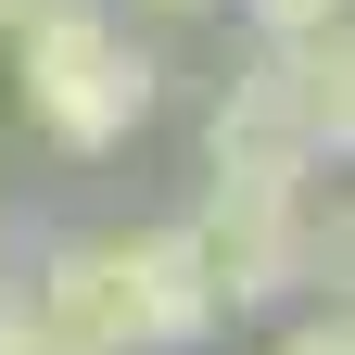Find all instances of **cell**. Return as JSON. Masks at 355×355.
<instances>
[{
  "instance_id": "6da1fadb",
  "label": "cell",
  "mask_w": 355,
  "mask_h": 355,
  "mask_svg": "<svg viewBox=\"0 0 355 355\" xmlns=\"http://www.w3.org/2000/svg\"><path fill=\"white\" fill-rule=\"evenodd\" d=\"M13 76H26V127L51 153H114L127 127L153 114V51L127 38L114 0H38L13 26Z\"/></svg>"
},
{
  "instance_id": "7a4b0ae2",
  "label": "cell",
  "mask_w": 355,
  "mask_h": 355,
  "mask_svg": "<svg viewBox=\"0 0 355 355\" xmlns=\"http://www.w3.org/2000/svg\"><path fill=\"white\" fill-rule=\"evenodd\" d=\"M203 165H216V191H304L318 178V153H304V114H292V51H241V76L216 89V114H203Z\"/></svg>"
},
{
  "instance_id": "3957f363",
  "label": "cell",
  "mask_w": 355,
  "mask_h": 355,
  "mask_svg": "<svg viewBox=\"0 0 355 355\" xmlns=\"http://www.w3.org/2000/svg\"><path fill=\"white\" fill-rule=\"evenodd\" d=\"M304 191H203V216H191V254H203V279H216V304H279V292H304Z\"/></svg>"
},
{
  "instance_id": "277c9868",
  "label": "cell",
  "mask_w": 355,
  "mask_h": 355,
  "mask_svg": "<svg viewBox=\"0 0 355 355\" xmlns=\"http://www.w3.org/2000/svg\"><path fill=\"white\" fill-rule=\"evenodd\" d=\"M114 279H127V355H191L229 330L191 229H114Z\"/></svg>"
},
{
  "instance_id": "5b68a950",
  "label": "cell",
  "mask_w": 355,
  "mask_h": 355,
  "mask_svg": "<svg viewBox=\"0 0 355 355\" xmlns=\"http://www.w3.org/2000/svg\"><path fill=\"white\" fill-rule=\"evenodd\" d=\"M38 330H51V355H127V279H114V229H64L51 254H38Z\"/></svg>"
},
{
  "instance_id": "8992f818",
  "label": "cell",
  "mask_w": 355,
  "mask_h": 355,
  "mask_svg": "<svg viewBox=\"0 0 355 355\" xmlns=\"http://www.w3.org/2000/svg\"><path fill=\"white\" fill-rule=\"evenodd\" d=\"M292 114H304V153L318 165H355V26L292 51Z\"/></svg>"
},
{
  "instance_id": "52a82bcc",
  "label": "cell",
  "mask_w": 355,
  "mask_h": 355,
  "mask_svg": "<svg viewBox=\"0 0 355 355\" xmlns=\"http://www.w3.org/2000/svg\"><path fill=\"white\" fill-rule=\"evenodd\" d=\"M241 13H254V38H266V51H304V38L355 26V0H241Z\"/></svg>"
},
{
  "instance_id": "ba28073f",
  "label": "cell",
  "mask_w": 355,
  "mask_h": 355,
  "mask_svg": "<svg viewBox=\"0 0 355 355\" xmlns=\"http://www.w3.org/2000/svg\"><path fill=\"white\" fill-rule=\"evenodd\" d=\"M304 279H330V304L355 318V203H330L318 229H304Z\"/></svg>"
},
{
  "instance_id": "9c48e42d",
  "label": "cell",
  "mask_w": 355,
  "mask_h": 355,
  "mask_svg": "<svg viewBox=\"0 0 355 355\" xmlns=\"http://www.w3.org/2000/svg\"><path fill=\"white\" fill-rule=\"evenodd\" d=\"M266 355H355V318H343V304H318V318H292Z\"/></svg>"
},
{
  "instance_id": "30bf717a",
  "label": "cell",
  "mask_w": 355,
  "mask_h": 355,
  "mask_svg": "<svg viewBox=\"0 0 355 355\" xmlns=\"http://www.w3.org/2000/svg\"><path fill=\"white\" fill-rule=\"evenodd\" d=\"M0 355H51V330H38V304L0 279Z\"/></svg>"
},
{
  "instance_id": "8fae6325",
  "label": "cell",
  "mask_w": 355,
  "mask_h": 355,
  "mask_svg": "<svg viewBox=\"0 0 355 355\" xmlns=\"http://www.w3.org/2000/svg\"><path fill=\"white\" fill-rule=\"evenodd\" d=\"M140 13H229V0H140Z\"/></svg>"
},
{
  "instance_id": "7c38bea8",
  "label": "cell",
  "mask_w": 355,
  "mask_h": 355,
  "mask_svg": "<svg viewBox=\"0 0 355 355\" xmlns=\"http://www.w3.org/2000/svg\"><path fill=\"white\" fill-rule=\"evenodd\" d=\"M26 13H38V0H0V38H13V26H26Z\"/></svg>"
},
{
  "instance_id": "4fadbf2b",
  "label": "cell",
  "mask_w": 355,
  "mask_h": 355,
  "mask_svg": "<svg viewBox=\"0 0 355 355\" xmlns=\"http://www.w3.org/2000/svg\"><path fill=\"white\" fill-rule=\"evenodd\" d=\"M0 254H13V229H0Z\"/></svg>"
}]
</instances>
